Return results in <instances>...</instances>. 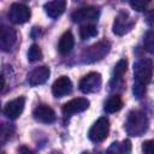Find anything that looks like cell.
<instances>
[{
    "mask_svg": "<svg viewBox=\"0 0 154 154\" xmlns=\"http://www.w3.org/2000/svg\"><path fill=\"white\" fill-rule=\"evenodd\" d=\"M154 64L153 60L149 58H142L140 59L135 66H134V88L132 91L136 97H142L146 93V87L150 82L153 76Z\"/></svg>",
    "mask_w": 154,
    "mask_h": 154,
    "instance_id": "6da1fadb",
    "label": "cell"
},
{
    "mask_svg": "<svg viewBox=\"0 0 154 154\" xmlns=\"http://www.w3.org/2000/svg\"><path fill=\"white\" fill-rule=\"evenodd\" d=\"M149 126V120L144 112L135 109L129 112L125 122V131L130 136H141L143 135Z\"/></svg>",
    "mask_w": 154,
    "mask_h": 154,
    "instance_id": "7a4b0ae2",
    "label": "cell"
},
{
    "mask_svg": "<svg viewBox=\"0 0 154 154\" xmlns=\"http://www.w3.org/2000/svg\"><path fill=\"white\" fill-rule=\"evenodd\" d=\"M109 48H111V43L108 41H106V40L100 41V42L85 48L81 54V60H82V63H87V64L101 60L109 52Z\"/></svg>",
    "mask_w": 154,
    "mask_h": 154,
    "instance_id": "3957f363",
    "label": "cell"
},
{
    "mask_svg": "<svg viewBox=\"0 0 154 154\" xmlns=\"http://www.w3.org/2000/svg\"><path fill=\"white\" fill-rule=\"evenodd\" d=\"M108 131H109V120L106 117H101L90 128V130L88 132V137L90 141H93L95 143L102 142L107 137Z\"/></svg>",
    "mask_w": 154,
    "mask_h": 154,
    "instance_id": "277c9868",
    "label": "cell"
},
{
    "mask_svg": "<svg viewBox=\"0 0 154 154\" xmlns=\"http://www.w3.org/2000/svg\"><path fill=\"white\" fill-rule=\"evenodd\" d=\"M8 19L14 23V24H23L25 22L29 20L31 12L29 10V7L24 4H19V2H14L10 6L8 10Z\"/></svg>",
    "mask_w": 154,
    "mask_h": 154,
    "instance_id": "5b68a950",
    "label": "cell"
},
{
    "mask_svg": "<svg viewBox=\"0 0 154 154\" xmlns=\"http://www.w3.org/2000/svg\"><path fill=\"white\" fill-rule=\"evenodd\" d=\"M135 25V20L130 17L128 12H120L113 22V32L118 36L128 34Z\"/></svg>",
    "mask_w": 154,
    "mask_h": 154,
    "instance_id": "8992f818",
    "label": "cell"
},
{
    "mask_svg": "<svg viewBox=\"0 0 154 154\" xmlns=\"http://www.w3.org/2000/svg\"><path fill=\"white\" fill-rule=\"evenodd\" d=\"M102 83L101 75L97 72H90L79 81V90L84 94L95 93L100 89Z\"/></svg>",
    "mask_w": 154,
    "mask_h": 154,
    "instance_id": "52a82bcc",
    "label": "cell"
},
{
    "mask_svg": "<svg viewBox=\"0 0 154 154\" xmlns=\"http://www.w3.org/2000/svg\"><path fill=\"white\" fill-rule=\"evenodd\" d=\"M99 10L95 6H84L79 7L71 13V19L75 23L84 22V20H94L99 17Z\"/></svg>",
    "mask_w": 154,
    "mask_h": 154,
    "instance_id": "ba28073f",
    "label": "cell"
},
{
    "mask_svg": "<svg viewBox=\"0 0 154 154\" xmlns=\"http://www.w3.org/2000/svg\"><path fill=\"white\" fill-rule=\"evenodd\" d=\"M17 41V32L13 28L2 25L0 30V48L4 52H8L12 49Z\"/></svg>",
    "mask_w": 154,
    "mask_h": 154,
    "instance_id": "9c48e42d",
    "label": "cell"
},
{
    "mask_svg": "<svg viewBox=\"0 0 154 154\" xmlns=\"http://www.w3.org/2000/svg\"><path fill=\"white\" fill-rule=\"evenodd\" d=\"M24 105H25V99L19 96L17 99H13V100L8 101L4 106V111L2 112L7 118L16 119L22 114V112L24 109Z\"/></svg>",
    "mask_w": 154,
    "mask_h": 154,
    "instance_id": "30bf717a",
    "label": "cell"
},
{
    "mask_svg": "<svg viewBox=\"0 0 154 154\" xmlns=\"http://www.w3.org/2000/svg\"><path fill=\"white\" fill-rule=\"evenodd\" d=\"M32 116L34 118L40 122V123H43V124H52L55 122L57 119V114L55 112L53 111L52 107H49L48 105H38L34 112H32Z\"/></svg>",
    "mask_w": 154,
    "mask_h": 154,
    "instance_id": "8fae6325",
    "label": "cell"
},
{
    "mask_svg": "<svg viewBox=\"0 0 154 154\" xmlns=\"http://www.w3.org/2000/svg\"><path fill=\"white\" fill-rule=\"evenodd\" d=\"M88 107H89V101L85 97H77V99L70 100L63 106V113L64 116H71L75 113L83 112Z\"/></svg>",
    "mask_w": 154,
    "mask_h": 154,
    "instance_id": "7c38bea8",
    "label": "cell"
},
{
    "mask_svg": "<svg viewBox=\"0 0 154 154\" xmlns=\"http://www.w3.org/2000/svg\"><path fill=\"white\" fill-rule=\"evenodd\" d=\"M72 91V82L69 77L61 76L52 85V93L55 97H63Z\"/></svg>",
    "mask_w": 154,
    "mask_h": 154,
    "instance_id": "4fadbf2b",
    "label": "cell"
},
{
    "mask_svg": "<svg viewBox=\"0 0 154 154\" xmlns=\"http://www.w3.org/2000/svg\"><path fill=\"white\" fill-rule=\"evenodd\" d=\"M51 75V71L47 66H38L35 67L29 75H28V83L31 87H36L40 84H43Z\"/></svg>",
    "mask_w": 154,
    "mask_h": 154,
    "instance_id": "5bb4252c",
    "label": "cell"
},
{
    "mask_svg": "<svg viewBox=\"0 0 154 154\" xmlns=\"http://www.w3.org/2000/svg\"><path fill=\"white\" fill-rule=\"evenodd\" d=\"M128 69V61L126 59H120L113 70V77L111 81V89H116L117 87H123V76L126 72Z\"/></svg>",
    "mask_w": 154,
    "mask_h": 154,
    "instance_id": "9a60e30c",
    "label": "cell"
},
{
    "mask_svg": "<svg viewBox=\"0 0 154 154\" xmlns=\"http://www.w3.org/2000/svg\"><path fill=\"white\" fill-rule=\"evenodd\" d=\"M45 11L51 18H58L61 16L65 11L66 7V1L64 0H54V1H48L45 4Z\"/></svg>",
    "mask_w": 154,
    "mask_h": 154,
    "instance_id": "2e32d148",
    "label": "cell"
},
{
    "mask_svg": "<svg viewBox=\"0 0 154 154\" xmlns=\"http://www.w3.org/2000/svg\"><path fill=\"white\" fill-rule=\"evenodd\" d=\"M130 153H131V142L129 140H124L120 142L116 141L107 149V154H130Z\"/></svg>",
    "mask_w": 154,
    "mask_h": 154,
    "instance_id": "e0dca14e",
    "label": "cell"
},
{
    "mask_svg": "<svg viewBox=\"0 0 154 154\" xmlns=\"http://www.w3.org/2000/svg\"><path fill=\"white\" fill-rule=\"evenodd\" d=\"M75 45V40H73V35L71 34V31H65L60 40H59V45H58V49L61 54H67L69 52H71V49L73 48Z\"/></svg>",
    "mask_w": 154,
    "mask_h": 154,
    "instance_id": "ac0fdd59",
    "label": "cell"
},
{
    "mask_svg": "<svg viewBox=\"0 0 154 154\" xmlns=\"http://www.w3.org/2000/svg\"><path fill=\"white\" fill-rule=\"evenodd\" d=\"M123 107V100L119 95H111L106 102H105V106H103V109L107 112V113H116L118 112L120 108Z\"/></svg>",
    "mask_w": 154,
    "mask_h": 154,
    "instance_id": "d6986e66",
    "label": "cell"
},
{
    "mask_svg": "<svg viewBox=\"0 0 154 154\" xmlns=\"http://www.w3.org/2000/svg\"><path fill=\"white\" fill-rule=\"evenodd\" d=\"M97 35V29L94 24H84L79 28V36L82 40H88Z\"/></svg>",
    "mask_w": 154,
    "mask_h": 154,
    "instance_id": "ffe728a7",
    "label": "cell"
},
{
    "mask_svg": "<svg viewBox=\"0 0 154 154\" xmlns=\"http://www.w3.org/2000/svg\"><path fill=\"white\" fill-rule=\"evenodd\" d=\"M143 47L147 52L154 53V30H149L146 32L143 37Z\"/></svg>",
    "mask_w": 154,
    "mask_h": 154,
    "instance_id": "44dd1931",
    "label": "cell"
},
{
    "mask_svg": "<svg viewBox=\"0 0 154 154\" xmlns=\"http://www.w3.org/2000/svg\"><path fill=\"white\" fill-rule=\"evenodd\" d=\"M28 59L29 61L34 63V61H37V60H41L42 59V51L41 48L37 46V45H31L29 51H28Z\"/></svg>",
    "mask_w": 154,
    "mask_h": 154,
    "instance_id": "7402d4cb",
    "label": "cell"
},
{
    "mask_svg": "<svg viewBox=\"0 0 154 154\" xmlns=\"http://www.w3.org/2000/svg\"><path fill=\"white\" fill-rule=\"evenodd\" d=\"M13 131H14V128H13L12 124H2L1 132H0L1 134V142L5 143L7 140H10L12 134H13Z\"/></svg>",
    "mask_w": 154,
    "mask_h": 154,
    "instance_id": "603a6c76",
    "label": "cell"
},
{
    "mask_svg": "<svg viewBox=\"0 0 154 154\" xmlns=\"http://www.w3.org/2000/svg\"><path fill=\"white\" fill-rule=\"evenodd\" d=\"M147 5H148V1H143V0H135V1H130V6H131L134 10L138 11V12L144 11V10L147 8Z\"/></svg>",
    "mask_w": 154,
    "mask_h": 154,
    "instance_id": "cb8c5ba5",
    "label": "cell"
},
{
    "mask_svg": "<svg viewBox=\"0 0 154 154\" xmlns=\"http://www.w3.org/2000/svg\"><path fill=\"white\" fill-rule=\"evenodd\" d=\"M142 150L144 154H154V140H148L143 142Z\"/></svg>",
    "mask_w": 154,
    "mask_h": 154,
    "instance_id": "d4e9b609",
    "label": "cell"
},
{
    "mask_svg": "<svg viewBox=\"0 0 154 154\" xmlns=\"http://www.w3.org/2000/svg\"><path fill=\"white\" fill-rule=\"evenodd\" d=\"M146 22H147L148 25L154 26V8L147 11V13H146Z\"/></svg>",
    "mask_w": 154,
    "mask_h": 154,
    "instance_id": "484cf974",
    "label": "cell"
},
{
    "mask_svg": "<svg viewBox=\"0 0 154 154\" xmlns=\"http://www.w3.org/2000/svg\"><path fill=\"white\" fill-rule=\"evenodd\" d=\"M18 154H34V153H32V150L29 149L28 147L22 146V147H19V149H18Z\"/></svg>",
    "mask_w": 154,
    "mask_h": 154,
    "instance_id": "4316f807",
    "label": "cell"
},
{
    "mask_svg": "<svg viewBox=\"0 0 154 154\" xmlns=\"http://www.w3.org/2000/svg\"><path fill=\"white\" fill-rule=\"evenodd\" d=\"M82 154H88V153H82Z\"/></svg>",
    "mask_w": 154,
    "mask_h": 154,
    "instance_id": "83f0119b",
    "label": "cell"
}]
</instances>
